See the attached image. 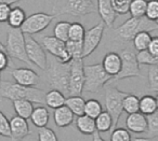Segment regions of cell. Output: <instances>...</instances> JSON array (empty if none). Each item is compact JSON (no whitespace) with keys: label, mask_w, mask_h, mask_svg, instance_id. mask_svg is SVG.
Wrapping results in <instances>:
<instances>
[{"label":"cell","mask_w":158,"mask_h":141,"mask_svg":"<svg viewBox=\"0 0 158 141\" xmlns=\"http://www.w3.org/2000/svg\"><path fill=\"white\" fill-rule=\"evenodd\" d=\"M148 87L153 93L158 92V67L157 65L149 66L148 69Z\"/></svg>","instance_id":"37"},{"label":"cell","mask_w":158,"mask_h":141,"mask_svg":"<svg viewBox=\"0 0 158 141\" xmlns=\"http://www.w3.org/2000/svg\"><path fill=\"white\" fill-rule=\"evenodd\" d=\"M56 15L55 14H48L44 13V12H38V13H34L29 16H26L24 23L20 29L24 35H35V33H39L44 31L53 20H55Z\"/></svg>","instance_id":"7"},{"label":"cell","mask_w":158,"mask_h":141,"mask_svg":"<svg viewBox=\"0 0 158 141\" xmlns=\"http://www.w3.org/2000/svg\"><path fill=\"white\" fill-rule=\"evenodd\" d=\"M97 11L99 12L104 25L108 28H112L117 18V14L112 7V0H98Z\"/></svg>","instance_id":"16"},{"label":"cell","mask_w":158,"mask_h":141,"mask_svg":"<svg viewBox=\"0 0 158 141\" xmlns=\"http://www.w3.org/2000/svg\"><path fill=\"white\" fill-rule=\"evenodd\" d=\"M102 67H103L104 71L113 79L119 73L121 68V58L120 55L116 52H110L104 56L103 61H102Z\"/></svg>","instance_id":"18"},{"label":"cell","mask_w":158,"mask_h":141,"mask_svg":"<svg viewBox=\"0 0 158 141\" xmlns=\"http://www.w3.org/2000/svg\"><path fill=\"white\" fill-rule=\"evenodd\" d=\"M84 91L88 93H99L113 79V76L104 71L101 64L84 66Z\"/></svg>","instance_id":"4"},{"label":"cell","mask_w":158,"mask_h":141,"mask_svg":"<svg viewBox=\"0 0 158 141\" xmlns=\"http://www.w3.org/2000/svg\"><path fill=\"white\" fill-rule=\"evenodd\" d=\"M25 51L29 61L33 65L37 66L41 70H46L48 65L46 51L41 46V44L36 39H34L31 35L25 36Z\"/></svg>","instance_id":"10"},{"label":"cell","mask_w":158,"mask_h":141,"mask_svg":"<svg viewBox=\"0 0 158 141\" xmlns=\"http://www.w3.org/2000/svg\"><path fill=\"white\" fill-rule=\"evenodd\" d=\"M104 30H105V25L103 22H101L85 33L82 39V58L88 57L97 50L103 38Z\"/></svg>","instance_id":"12"},{"label":"cell","mask_w":158,"mask_h":141,"mask_svg":"<svg viewBox=\"0 0 158 141\" xmlns=\"http://www.w3.org/2000/svg\"><path fill=\"white\" fill-rule=\"evenodd\" d=\"M121 68L119 73L115 76V80H123L128 78H136L141 76L140 65L136 61L135 54L130 50H123L120 52Z\"/></svg>","instance_id":"11"},{"label":"cell","mask_w":158,"mask_h":141,"mask_svg":"<svg viewBox=\"0 0 158 141\" xmlns=\"http://www.w3.org/2000/svg\"><path fill=\"white\" fill-rule=\"evenodd\" d=\"M93 136V138H92V141H105L103 138H102L101 136H100V134L98 131H95L94 134L92 135Z\"/></svg>","instance_id":"47"},{"label":"cell","mask_w":158,"mask_h":141,"mask_svg":"<svg viewBox=\"0 0 158 141\" xmlns=\"http://www.w3.org/2000/svg\"><path fill=\"white\" fill-rule=\"evenodd\" d=\"M84 66V58L72 59L70 61L68 96L81 95L82 91H84L85 83Z\"/></svg>","instance_id":"8"},{"label":"cell","mask_w":158,"mask_h":141,"mask_svg":"<svg viewBox=\"0 0 158 141\" xmlns=\"http://www.w3.org/2000/svg\"><path fill=\"white\" fill-rule=\"evenodd\" d=\"M44 95L46 92L35 86H24L9 81L0 82V97L12 101L16 99H25L35 104H44Z\"/></svg>","instance_id":"1"},{"label":"cell","mask_w":158,"mask_h":141,"mask_svg":"<svg viewBox=\"0 0 158 141\" xmlns=\"http://www.w3.org/2000/svg\"><path fill=\"white\" fill-rule=\"evenodd\" d=\"M146 0H131L129 7V13L132 18H142L145 15L146 10Z\"/></svg>","instance_id":"34"},{"label":"cell","mask_w":158,"mask_h":141,"mask_svg":"<svg viewBox=\"0 0 158 141\" xmlns=\"http://www.w3.org/2000/svg\"><path fill=\"white\" fill-rule=\"evenodd\" d=\"M65 46L72 59L82 58V41L67 40L65 42Z\"/></svg>","instance_id":"32"},{"label":"cell","mask_w":158,"mask_h":141,"mask_svg":"<svg viewBox=\"0 0 158 141\" xmlns=\"http://www.w3.org/2000/svg\"><path fill=\"white\" fill-rule=\"evenodd\" d=\"M6 51L10 58L18 59L28 65H33L29 61L25 51V35L20 28H11L8 30Z\"/></svg>","instance_id":"5"},{"label":"cell","mask_w":158,"mask_h":141,"mask_svg":"<svg viewBox=\"0 0 158 141\" xmlns=\"http://www.w3.org/2000/svg\"><path fill=\"white\" fill-rule=\"evenodd\" d=\"M131 0H112V7L117 15H125L129 13Z\"/></svg>","instance_id":"38"},{"label":"cell","mask_w":158,"mask_h":141,"mask_svg":"<svg viewBox=\"0 0 158 141\" xmlns=\"http://www.w3.org/2000/svg\"><path fill=\"white\" fill-rule=\"evenodd\" d=\"M26 18V13L20 7L11 8L9 18H8V24L11 28H20Z\"/></svg>","instance_id":"27"},{"label":"cell","mask_w":158,"mask_h":141,"mask_svg":"<svg viewBox=\"0 0 158 141\" xmlns=\"http://www.w3.org/2000/svg\"><path fill=\"white\" fill-rule=\"evenodd\" d=\"M147 122L146 134L148 138H156L158 136V113L157 111L152 114L145 115Z\"/></svg>","instance_id":"33"},{"label":"cell","mask_w":158,"mask_h":141,"mask_svg":"<svg viewBox=\"0 0 158 141\" xmlns=\"http://www.w3.org/2000/svg\"><path fill=\"white\" fill-rule=\"evenodd\" d=\"M12 102H13V108L16 115L23 117L25 119H28L31 117V114L34 110L33 102L25 99H16L13 100Z\"/></svg>","instance_id":"25"},{"label":"cell","mask_w":158,"mask_h":141,"mask_svg":"<svg viewBox=\"0 0 158 141\" xmlns=\"http://www.w3.org/2000/svg\"><path fill=\"white\" fill-rule=\"evenodd\" d=\"M145 18L149 21L157 22L158 20V0H149L146 3L145 10Z\"/></svg>","instance_id":"39"},{"label":"cell","mask_w":158,"mask_h":141,"mask_svg":"<svg viewBox=\"0 0 158 141\" xmlns=\"http://www.w3.org/2000/svg\"><path fill=\"white\" fill-rule=\"evenodd\" d=\"M85 102H86V100H85L81 96L76 95V96H67L64 104L74 113V115L79 116V115L84 114Z\"/></svg>","instance_id":"24"},{"label":"cell","mask_w":158,"mask_h":141,"mask_svg":"<svg viewBox=\"0 0 158 141\" xmlns=\"http://www.w3.org/2000/svg\"><path fill=\"white\" fill-rule=\"evenodd\" d=\"M110 141H131V135L126 128H114L110 135Z\"/></svg>","instance_id":"41"},{"label":"cell","mask_w":158,"mask_h":141,"mask_svg":"<svg viewBox=\"0 0 158 141\" xmlns=\"http://www.w3.org/2000/svg\"><path fill=\"white\" fill-rule=\"evenodd\" d=\"M70 23L67 21H61L55 24L54 28H53V35L55 38L62 40V41L66 42L68 40V31H69Z\"/></svg>","instance_id":"31"},{"label":"cell","mask_w":158,"mask_h":141,"mask_svg":"<svg viewBox=\"0 0 158 141\" xmlns=\"http://www.w3.org/2000/svg\"><path fill=\"white\" fill-rule=\"evenodd\" d=\"M126 127L129 131L134 134H143L146 132L147 122L146 116L141 112L131 113L126 119Z\"/></svg>","instance_id":"17"},{"label":"cell","mask_w":158,"mask_h":141,"mask_svg":"<svg viewBox=\"0 0 158 141\" xmlns=\"http://www.w3.org/2000/svg\"><path fill=\"white\" fill-rule=\"evenodd\" d=\"M154 138H134L133 140L131 139V141H153Z\"/></svg>","instance_id":"48"},{"label":"cell","mask_w":158,"mask_h":141,"mask_svg":"<svg viewBox=\"0 0 158 141\" xmlns=\"http://www.w3.org/2000/svg\"><path fill=\"white\" fill-rule=\"evenodd\" d=\"M158 29L157 22L149 21L145 16L142 18H130L123 24L115 29L117 37L123 41H132L133 37L140 31H155Z\"/></svg>","instance_id":"3"},{"label":"cell","mask_w":158,"mask_h":141,"mask_svg":"<svg viewBox=\"0 0 158 141\" xmlns=\"http://www.w3.org/2000/svg\"><path fill=\"white\" fill-rule=\"evenodd\" d=\"M158 108V100L155 96L145 95L139 100V112L148 115L156 112Z\"/></svg>","instance_id":"22"},{"label":"cell","mask_w":158,"mask_h":141,"mask_svg":"<svg viewBox=\"0 0 158 141\" xmlns=\"http://www.w3.org/2000/svg\"><path fill=\"white\" fill-rule=\"evenodd\" d=\"M93 12H97L93 0H67L60 14H70L76 18H81Z\"/></svg>","instance_id":"13"},{"label":"cell","mask_w":158,"mask_h":141,"mask_svg":"<svg viewBox=\"0 0 158 141\" xmlns=\"http://www.w3.org/2000/svg\"><path fill=\"white\" fill-rule=\"evenodd\" d=\"M11 6L9 5H0V23H6L9 18Z\"/></svg>","instance_id":"44"},{"label":"cell","mask_w":158,"mask_h":141,"mask_svg":"<svg viewBox=\"0 0 158 141\" xmlns=\"http://www.w3.org/2000/svg\"><path fill=\"white\" fill-rule=\"evenodd\" d=\"M95 129L98 132H107L113 128L112 116L107 111H102L94 119Z\"/></svg>","instance_id":"26"},{"label":"cell","mask_w":158,"mask_h":141,"mask_svg":"<svg viewBox=\"0 0 158 141\" xmlns=\"http://www.w3.org/2000/svg\"><path fill=\"white\" fill-rule=\"evenodd\" d=\"M86 29L80 23H73L69 26V31H68V40L73 41H82L84 39Z\"/></svg>","instance_id":"35"},{"label":"cell","mask_w":158,"mask_h":141,"mask_svg":"<svg viewBox=\"0 0 158 141\" xmlns=\"http://www.w3.org/2000/svg\"><path fill=\"white\" fill-rule=\"evenodd\" d=\"M15 83L24 86H35L39 83V74L31 68H16L11 71Z\"/></svg>","instance_id":"15"},{"label":"cell","mask_w":158,"mask_h":141,"mask_svg":"<svg viewBox=\"0 0 158 141\" xmlns=\"http://www.w3.org/2000/svg\"><path fill=\"white\" fill-rule=\"evenodd\" d=\"M10 66V57L6 51V46L0 42V72L5 71Z\"/></svg>","instance_id":"43"},{"label":"cell","mask_w":158,"mask_h":141,"mask_svg":"<svg viewBox=\"0 0 158 141\" xmlns=\"http://www.w3.org/2000/svg\"><path fill=\"white\" fill-rule=\"evenodd\" d=\"M29 119H31V122L36 127H44V126L48 125L50 114H49V111L46 107L40 106L37 107V108H34Z\"/></svg>","instance_id":"20"},{"label":"cell","mask_w":158,"mask_h":141,"mask_svg":"<svg viewBox=\"0 0 158 141\" xmlns=\"http://www.w3.org/2000/svg\"><path fill=\"white\" fill-rule=\"evenodd\" d=\"M76 127L79 131L84 135H93L97 129H95L94 119L88 116L86 114L79 115L76 119Z\"/></svg>","instance_id":"21"},{"label":"cell","mask_w":158,"mask_h":141,"mask_svg":"<svg viewBox=\"0 0 158 141\" xmlns=\"http://www.w3.org/2000/svg\"><path fill=\"white\" fill-rule=\"evenodd\" d=\"M53 119H54V124L59 128H64L67 126L72 125L74 122V113L65 106L59 107L56 109H53Z\"/></svg>","instance_id":"19"},{"label":"cell","mask_w":158,"mask_h":141,"mask_svg":"<svg viewBox=\"0 0 158 141\" xmlns=\"http://www.w3.org/2000/svg\"><path fill=\"white\" fill-rule=\"evenodd\" d=\"M9 122L11 141H22L28 135H31V128H29L27 119L19 116V115H15Z\"/></svg>","instance_id":"14"},{"label":"cell","mask_w":158,"mask_h":141,"mask_svg":"<svg viewBox=\"0 0 158 141\" xmlns=\"http://www.w3.org/2000/svg\"><path fill=\"white\" fill-rule=\"evenodd\" d=\"M151 40H152L151 33H148V31H140V33H138L134 36L132 41H133L134 49L139 52V51L146 50Z\"/></svg>","instance_id":"29"},{"label":"cell","mask_w":158,"mask_h":141,"mask_svg":"<svg viewBox=\"0 0 158 141\" xmlns=\"http://www.w3.org/2000/svg\"><path fill=\"white\" fill-rule=\"evenodd\" d=\"M139 100L140 98L136 95L128 93L123 99V111L127 112L128 114L139 112Z\"/></svg>","instance_id":"28"},{"label":"cell","mask_w":158,"mask_h":141,"mask_svg":"<svg viewBox=\"0 0 158 141\" xmlns=\"http://www.w3.org/2000/svg\"><path fill=\"white\" fill-rule=\"evenodd\" d=\"M0 136L10 138V122L1 111H0Z\"/></svg>","instance_id":"42"},{"label":"cell","mask_w":158,"mask_h":141,"mask_svg":"<svg viewBox=\"0 0 158 141\" xmlns=\"http://www.w3.org/2000/svg\"><path fill=\"white\" fill-rule=\"evenodd\" d=\"M38 141H59V139L56 134L51 128L44 126V127H39L38 129Z\"/></svg>","instance_id":"40"},{"label":"cell","mask_w":158,"mask_h":141,"mask_svg":"<svg viewBox=\"0 0 158 141\" xmlns=\"http://www.w3.org/2000/svg\"><path fill=\"white\" fill-rule=\"evenodd\" d=\"M46 79L52 89H57L65 96H68V85H69V63H60L53 57L46 68Z\"/></svg>","instance_id":"2"},{"label":"cell","mask_w":158,"mask_h":141,"mask_svg":"<svg viewBox=\"0 0 158 141\" xmlns=\"http://www.w3.org/2000/svg\"><path fill=\"white\" fill-rule=\"evenodd\" d=\"M136 61L139 65H157L158 64V56H154L147 50L139 51L138 54L135 55Z\"/></svg>","instance_id":"36"},{"label":"cell","mask_w":158,"mask_h":141,"mask_svg":"<svg viewBox=\"0 0 158 141\" xmlns=\"http://www.w3.org/2000/svg\"><path fill=\"white\" fill-rule=\"evenodd\" d=\"M19 1H22V0H0V5H13L15 2H19Z\"/></svg>","instance_id":"46"},{"label":"cell","mask_w":158,"mask_h":141,"mask_svg":"<svg viewBox=\"0 0 158 141\" xmlns=\"http://www.w3.org/2000/svg\"><path fill=\"white\" fill-rule=\"evenodd\" d=\"M128 93L119 91L117 87H107L105 93V108L113 119V128H116L123 113V99Z\"/></svg>","instance_id":"6"},{"label":"cell","mask_w":158,"mask_h":141,"mask_svg":"<svg viewBox=\"0 0 158 141\" xmlns=\"http://www.w3.org/2000/svg\"><path fill=\"white\" fill-rule=\"evenodd\" d=\"M0 82H1V76H0Z\"/></svg>","instance_id":"49"},{"label":"cell","mask_w":158,"mask_h":141,"mask_svg":"<svg viewBox=\"0 0 158 141\" xmlns=\"http://www.w3.org/2000/svg\"><path fill=\"white\" fill-rule=\"evenodd\" d=\"M66 96L57 89H51L44 95V104L49 108L56 109L65 104Z\"/></svg>","instance_id":"23"},{"label":"cell","mask_w":158,"mask_h":141,"mask_svg":"<svg viewBox=\"0 0 158 141\" xmlns=\"http://www.w3.org/2000/svg\"><path fill=\"white\" fill-rule=\"evenodd\" d=\"M152 55L154 56H158V38L157 37H152V40L149 42L148 46L146 49Z\"/></svg>","instance_id":"45"},{"label":"cell","mask_w":158,"mask_h":141,"mask_svg":"<svg viewBox=\"0 0 158 141\" xmlns=\"http://www.w3.org/2000/svg\"><path fill=\"white\" fill-rule=\"evenodd\" d=\"M39 43L44 49V51H48L60 63L66 64L72 61L66 50L65 42L55 38L54 36H41Z\"/></svg>","instance_id":"9"},{"label":"cell","mask_w":158,"mask_h":141,"mask_svg":"<svg viewBox=\"0 0 158 141\" xmlns=\"http://www.w3.org/2000/svg\"><path fill=\"white\" fill-rule=\"evenodd\" d=\"M103 111V107H102L101 102L97 99H89L85 102V110L84 114L88 115V116L95 119L100 113Z\"/></svg>","instance_id":"30"}]
</instances>
